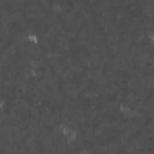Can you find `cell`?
<instances>
[{
	"instance_id": "cell-1",
	"label": "cell",
	"mask_w": 154,
	"mask_h": 154,
	"mask_svg": "<svg viewBox=\"0 0 154 154\" xmlns=\"http://www.w3.org/2000/svg\"><path fill=\"white\" fill-rule=\"evenodd\" d=\"M152 76L135 75L122 81L108 102L72 85L52 95L42 106L41 122L48 128L67 124L78 140L67 144L59 132L45 136L40 150L72 154L154 153V84Z\"/></svg>"
},
{
	"instance_id": "cell-2",
	"label": "cell",
	"mask_w": 154,
	"mask_h": 154,
	"mask_svg": "<svg viewBox=\"0 0 154 154\" xmlns=\"http://www.w3.org/2000/svg\"><path fill=\"white\" fill-rule=\"evenodd\" d=\"M57 131H58V132H59L61 136L67 137V136L71 134L72 128H71L70 125H67V124H59V125L57 126Z\"/></svg>"
},
{
	"instance_id": "cell-3",
	"label": "cell",
	"mask_w": 154,
	"mask_h": 154,
	"mask_svg": "<svg viewBox=\"0 0 154 154\" xmlns=\"http://www.w3.org/2000/svg\"><path fill=\"white\" fill-rule=\"evenodd\" d=\"M24 38L26 42H29L30 45H38L40 40H38V36L35 34V32H29L26 35H24Z\"/></svg>"
},
{
	"instance_id": "cell-4",
	"label": "cell",
	"mask_w": 154,
	"mask_h": 154,
	"mask_svg": "<svg viewBox=\"0 0 154 154\" xmlns=\"http://www.w3.org/2000/svg\"><path fill=\"white\" fill-rule=\"evenodd\" d=\"M77 140H78V132H77L75 129H72L71 134H70L67 137H65V141H66L67 144H72V143H75Z\"/></svg>"
},
{
	"instance_id": "cell-5",
	"label": "cell",
	"mask_w": 154,
	"mask_h": 154,
	"mask_svg": "<svg viewBox=\"0 0 154 154\" xmlns=\"http://www.w3.org/2000/svg\"><path fill=\"white\" fill-rule=\"evenodd\" d=\"M148 38H149L150 43H152V45H154V31H152V32L148 35Z\"/></svg>"
},
{
	"instance_id": "cell-6",
	"label": "cell",
	"mask_w": 154,
	"mask_h": 154,
	"mask_svg": "<svg viewBox=\"0 0 154 154\" xmlns=\"http://www.w3.org/2000/svg\"><path fill=\"white\" fill-rule=\"evenodd\" d=\"M153 84H154V78H153Z\"/></svg>"
}]
</instances>
